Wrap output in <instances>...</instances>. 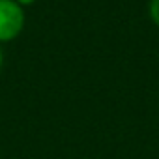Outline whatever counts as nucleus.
<instances>
[{"instance_id": "4", "label": "nucleus", "mask_w": 159, "mask_h": 159, "mask_svg": "<svg viewBox=\"0 0 159 159\" xmlns=\"http://www.w3.org/2000/svg\"><path fill=\"white\" fill-rule=\"evenodd\" d=\"M2 62H4V58H2V51H0V69H2Z\"/></svg>"}, {"instance_id": "1", "label": "nucleus", "mask_w": 159, "mask_h": 159, "mask_svg": "<svg viewBox=\"0 0 159 159\" xmlns=\"http://www.w3.org/2000/svg\"><path fill=\"white\" fill-rule=\"evenodd\" d=\"M25 13L13 0H0V41H10L21 34Z\"/></svg>"}, {"instance_id": "3", "label": "nucleus", "mask_w": 159, "mask_h": 159, "mask_svg": "<svg viewBox=\"0 0 159 159\" xmlns=\"http://www.w3.org/2000/svg\"><path fill=\"white\" fill-rule=\"evenodd\" d=\"M32 2H34V0H17V4H25V6L26 4H32Z\"/></svg>"}, {"instance_id": "2", "label": "nucleus", "mask_w": 159, "mask_h": 159, "mask_svg": "<svg viewBox=\"0 0 159 159\" xmlns=\"http://www.w3.org/2000/svg\"><path fill=\"white\" fill-rule=\"evenodd\" d=\"M150 17L159 26V0H152L150 2Z\"/></svg>"}]
</instances>
